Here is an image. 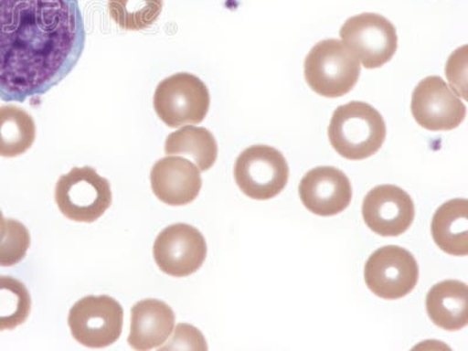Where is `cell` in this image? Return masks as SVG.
<instances>
[{
  "instance_id": "obj_1",
  "label": "cell",
  "mask_w": 468,
  "mask_h": 351,
  "mask_svg": "<svg viewBox=\"0 0 468 351\" xmlns=\"http://www.w3.org/2000/svg\"><path fill=\"white\" fill-rule=\"evenodd\" d=\"M85 46L79 0H0V100L24 103L48 93Z\"/></svg>"
},
{
  "instance_id": "obj_2",
  "label": "cell",
  "mask_w": 468,
  "mask_h": 351,
  "mask_svg": "<svg viewBox=\"0 0 468 351\" xmlns=\"http://www.w3.org/2000/svg\"><path fill=\"white\" fill-rule=\"evenodd\" d=\"M328 135L338 154L346 160L361 161L382 148L387 125L380 112L369 103L351 101L334 112Z\"/></svg>"
},
{
  "instance_id": "obj_3",
  "label": "cell",
  "mask_w": 468,
  "mask_h": 351,
  "mask_svg": "<svg viewBox=\"0 0 468 351\" xmlns=\"http://www.w3.org/2000/svg\"><path fill=\"white\" fill-rule=\"evenodd\" d=\"M361 75L357 58L336 39L322 40L304 60V78L316 94L336 99L348 94Z\"/></svg>"
},
{
  "instance_id": "obj_4",
  "label": "cell",
  "mask_w": 468,
  "mask_h": 351,
  "mask_svg": "<svg viewBox=\"0 0 468 351\" xmlns=\"http://www.w3.org/2000/svg\"><path fill=\"white\" fill-rule=\"evenodd\" d=\"M112 202L111 183L91 166L73 168L57 183L58 210L78 223H94L112 207Z\"/></svg>"
},
{
  "instance_id": "obj_5",
  "label": "cell",
  "mask_w": 468,
  "mask_h": 351,
  "mask_svg": "<svg viewBox=\"0 0 468 351\" xmlns=\"http://www.w3.org/2000/svg\"><path fill=\"white\" fill-rule=\"evenodd\" d=\"M210 103L207 85L190 73L171 75L160 82L154 95V112L170 128L203 122Z\"/></svg>"
},
{
  "instance_id": "obj_6",
  "label": "cell",
  "mask_w": 468,
  "mask_h": 351,
  "mask_svg": "<svg viewBox=\"0 0 468 351\" xmlns=\"http://www.w3.org/2000/svg\"><path fill=\"white\" fill-rule=\"evenodd\" d=\"M290 178L285 156L270 145L245 149L234 165V179L242 194L256 200L277 197Z\"/></svg>"
},
{
  "instance_id": "obj_7",
  "label": "cell",
  "mask_w": 468,
  "mask_h": 351,
  "mask_svg": "<svg viewBox=\"0 0 468 351\" xmlns=\"http://www.w3.org/2000/svg\"><path fill=\"white\" fill-rule=\"evenodd\" d=\"M69 325L75 340L86 348H107L122 334L123 308L111 296H86L70 309Z\"/></svg>"
},
{
  "instance_id": "obj_8",
  "label": "cell",
  "mask_w": 468,
  "mask_h": 351,
  "mask_svg": "<svg viewBox=\"0 0 468 351\" xmlns=\"http://www.w3.org/2000/svg\"><path fill=\"white\" fill-rule=\"evenodd\" d=\"M342 43L363 67L379 69L394 58L399 37L394 25L378 14L351 16L341 27Z\"/></svg>"
},
{
  "instance_id": "obj_9",
  "label": "cell",
  "mask_w": 468,
  "mask_h": 351,
  "mask_svg": "<svg viewBox=\"0 0 468 351\" xmlns=\"http://www.w3.org/2000/svg\"><path fill=\"white\" fill-rule=\"evenodd\" d=\"M365 279L367 288L378 298L399 300L415 290L420 267L408 250L384 246L367 259Z\"/></svg>"
},
{
  "instance_id": "obj_10",
  "label": "cell",
  "mask_w": 468,
  "mask_h": 351,
  "mask_svg": "<svg viewBox=\"0 0 468 351\" xmlns=\"http://www.w3.org/2000/svg\"><path fill=\"white\" fill-rule=\"evenodd\" d=\"M207 254L203 234L187 224H175L163 229L154 244L158 269L175 278L196 273L203 266Z\"/></svg>"
},
{
  "instance_id": "obj_11",
  "label": "cell",
  "mask_w": 468,
  "mask_h": 351,
  "mask_svg": "<svg viewBox=\"0 0 468 351\" xmlns=\"http://www.w3.org/2000/svg\"><path fill=\"white\" fill-rule=\"evenodd\" d=\"M411 111L416 122L430 132H450L466 117L465 103L441 77H428L413 90Z\"/></svg>"
},
{
  "instance_id": "obj_12",
  "label": "cell",
  "mask_w": 468,
  "mask_h": 351,
  "mask_svg": "<svg viewBox=\"0 0 468 351\" xmlns=\"http://www.w3.org/2000/svg\"><path fill=\"white\" fill-rule=\"evenodd\" d=\"M415 204L407 191L395 186H379L367 192L362 215L367 227L382 237H399L415 219Z\"/></svg>"
},
{
  "instance_id": "obj_13",
  "label": "cell",
  "mask_w": 468,
  "mask_h": 351,
  "mask_svg": "<svg viewBox=\"0 0 468 351\" xmlns=\"http://www.w3.org/2000/svg\"><path fill=\"white\" fill-rule=\"evenodd\" d=\"M301 202L316 216L332 217L344 212L353 198L351 183L345 173L333 166H320L303 178Z\"/></svg>"
},
{
  "instance_id": "obj_14",
  "label": "cell",
  "mask_w": 468,
  "mask_h": 351,
  "mask_svg": "<svg viewBox=\"0 0 468 351\" xmlns=\"http://www.w3.org/2000/svg\"><path fill=\"white\" fill-rule=\"evenodd\" d=\"M152 189L161 202L184 207L194 202L202 190V176L194 163L182 157H165L150 173Z\"/></svg>"
},
{
  "instance_id": "obj_15",
  "label": "cell",
  "mask_w": 468,
  "mask_h": 351,
  "mask_svg": "<svg viewBox=\"0 0 468 351\" xmlns=\"http://www.w3.org/2000/svg\"><path fill=\"white\" fill-rule=\"evenodd\" d=\"M175 321L173 309L163 301H140L132 308L129 346L137 351L160 348L173 333Z\"/></svg>"
},
{
  "instance_id": "obj_16",
  "label": "cell",
  "mask_w": 468,
  "mask_h": 351,
  "mask_svg": "<svg viewBox=\"0 0 468 351\" xmlns=\"http://www.w3.org/2000/svg\"><path fill=\"white\" fill-rule=\"evenodd\" d=\"M468 287L458 280L434 285L426 296V311L437 327L457 332L468 324Z\"/></svg>"
},
{
  "instance_id": "obj_17",
  "label": "cell",
  "mask_w": 468,
  "mask_h": 351,
  "mask_svg": "<svg viewBox=\"0 0 468 351\" xmlns=\"http://www.w3.org/2000/svg\"><path fill=\"white\" fill-rule=\"evenodd\" d=\"M431 231L434 242L445 253L455 257L468 254V202L452 199L434 213Z\"/></svg>"
},
{
  "instance_id": "obj_18",
  "label": "cell",
  "mask_w": 468,
  "mask_h": 351,
  "mask_svg": "<svg viewBox=\"0 0 468 351\" xmlns=\"http://www.w3.org/2000/svg\"><path fill=\"white\" fill-rule=\"evenodd\" d=\"M166 154H183L195 162L200 173L211 169L218 157V144L207 128L186 125L170 133L165 142Z\"/></svg>"
},
{
  "instance_id": "obj_19",
  "label": "cell",
  "mask_w": 468,
  "mask_h": 351,
  "mask_svg": "<svg viewBox=\"0 0 468 351\" xmlns=\"http://www.w3.org/2000/svg\"><path fill=\"white\" fill-rule=\"evenodd\" d=\"M33 117L20 107H0V157L15 158L31 149L36 141Z\"/></svg>"
},
{
  "instance_id": "obj_20",
  "label": "cell",
  "mask_w": 468,
  "mask_h": 351,
  "mask_svg": "<svg viewBox=\"0 0 468 351\" xmlns=\"http://www.w3.org/2000/svg\"><path fill=\"white\" fill-rule=\"evenodd\" d=\"M32 300L27 286L11 277H0V332L14 330L27 321Z\"/></svg>"
},
{
  "instance_id": "obj_21",
  "label": "cell",
  "mask_w": 468,
  "mask_h": 351,
  "mask_svg": "<svg viewBox=\"0 0 468 351\" xmlns=\"http://www.w3.org/2000/svg\"><path fill=\"white\" fill-rule=\"evenodd\" d=\"M112 19L127 31H144L160 18L163 0H108Z\"/></svg>"
},
{
  "instance_id": "obj_22",
  "label": "cell",
  "mask_w": 468,
  "mask_h": 351,
  "mask_svg": "<svg viewBox=\"0 0 468 351\" xmlns=\"http://www.w3.org/2000/svg\"><path fill=\"white\" fill-rule=\"evenodd\" d=\"M31 246V236L28 229L20 221L6 219V229L0 240V266L16 265L27 256Z\"/></svg>"
},
{
  "instance_id": "obj_23",
  "label": "cell",
  "mask_w": 468,
  "mask_h": 351,
  "mask_svg": "<svg viewBox=\"0 0 468 351\" xmlns=\"http://www.w3.org/2000/svg\"><path fill=\"white\" fill-rule=\"evenodd\" d=\"M207 350V342L199 330L189 324H178L173 340L162 350Z\"/></svg>"
},
{
  "instance_id": "obj_24",
  "label": "cell",
  "mask_w": 468,
  "mask_h": 351,
  "mask_svg": "<svg viewBox=\"0 0 468 351\" xmlns=\"http://www.w3.org/2000/svg\"><path fill=\"white\" fill-rule=\"evenodd\" d=\"M6 220L4 219L2 211H0V240L3 239L4 234H5Z\"/></svg>"
}]
</instances>
